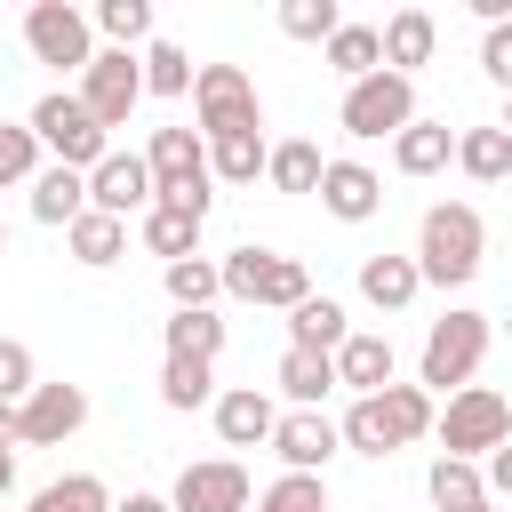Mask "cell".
I'll use <instances>...</instances> for the list:
<instances>
[{
  "label": "cell",
  "instance_id": "46",
  "mask_svg": "<svg viewBox=\"0 0 512 512\" xmlns=\"http://www.w3.org/2000/svg\"><path fill=\"white\" fill-rule=\"evenodd\" d=\"M8 488H16V456L0 448V504H8Z\"/></svg>",
  "mask_w": 512,
  "mask_h": 512
},
{
  "label": "cell",
  "instance_id": "32",
  "mask_svg": "<svg viewBox=\"0 0 512 512\" xmlns=\"http://www.w3.org/2000/svg\"><path fill=\"white\" fill-rule=\"evenodd\" d=\"M160 288H168V304H176V312H208V304L224 296V280H216V264H208V256L160 264Z\"/></svg>",
  "mask_w": 512,
  "mask_h": 512
},
{
  "label": "cell",
  "instance_id": "3",
  "mask_svg": "<svg viewBox=\"0 0 512 512\" xmlns=\"http://www.w3.org/2000/svg\"><path fill=\"white\" fill-rule=\"evenodd\" d=\"M480 360H488V312L456 304V312H440V320L424 328L416 384H424V392H464V384L480 376Z\"/></svg>",
  "mask_w": 512,
  "mask_h": 512
},
{
  "label": "cell",
  "instance_id": "4",
  "mask_svg": "<svg viewBox=\"0 0 512 512\" xmlns=\"http://www.w3.org/2000/svg\"><path fill=\"white\" fill-rule=\"evenodd\" d=\"M192 120H200V144L248 136V128H264V96L240 64H200L192 72Z\"/></svg>",
  "mask_w": 512,
  "mask_h": 512
},
{
  "label": "cell",
  "instance_id": "34",
  "mask_svg": "<svg viewBox=\"0 0 512 512\" xmlns=\"http://www.w3.org/2000/svg\"><path fill=\"white\" fill-rule=\"evenodd\" d=\"M32 512H112V488L96 472H64V480H48L32 496Z\"/></svg>",
  "mask_w": 512,
  "mask_h": 512
},
{
  "label": "cell",
  "instance_id": "5",
  "mask_svg": "<svg viewBox=\"0 0 512 512\" xmlns=\"http://www.w3.org/2000/svg\"><path fill=\"white\" fill-rule=\"evenodd\" d=\"M32 136H40V152H56V168H72V176H88L104 152H112V136L88 120V104L72 96V88H48L40 104H32V120H24Z\"/></svg>",
  "mask_w": 512,
  "mask_h": 512
},
{
  "label": "cell",
  "instance_id": "23",
  "mask_svg": "<svg viewBox=\"0 0 512 512\" xmlns=\"http://www.w3.org/2000/svg\"><path fill=\"white\" fill-rule=\"evenodd\" d=\"M320 168H328V160H320V144H312V136H288V144H272V152H264V184H272V192H288V200L320 192Z\"/></svg>",
  "mask_w": 512,
  "mask_h": 512
},
{
  "label": "cell",
  "instance_id": "17",
  "mask_svg": "<svg viewBox=\"0 0 512 512\" xmlns=\"http://www.w3.org/2000/svg\"><path fill=\"white\" fill-rule=\"evenodd\" d=\"M208 408H216V440H224V448H264L272 424H280V408H272L256 384H232V392H216Z\"/></svg>",
  "mask_w": 512,
  "mask_h": 512
},
{
  "label": "cell",
  "instance_id": "9",
  "mask_svg": "<svg viewBox=\"0 0 512 512\" xmlns=\"http://www.w3.org/2000/svg\"><path fill=\"white\" fill-rule=\"evenodd\" d=\"M24 48H32V64L88 72V56H96V24H88L72 0H32V8H24Z\"/></svg>",
  "mask_w": 512,
  "mask_h": 512
},
{
  "label": "cell",
  "instance_id": "27",
  "mask_svg": "<svg viewBox=\"0 0 512 512\" xmlns=\"http://www.w3.org/2000/svg\"><path fill=\"white\" fill-rule=\"evenodd\" d=\"M456 168L472 184H504L512 176V136L504 128H456Z\"/></svg>",
  "mask_w": 512,
  "mask_h": 512
},
{
  "label": "cell",
  "instance_id": "30",
  "mask_svg": "<svg viewBox=\"0 0 512 512\" xmlns=\"http://www.w3.org/2000/svg\"><path fill=\"white\" fill-rule=\"evenodd\" d=\"M264 152H272L264 128H248V136H216V144H208V176H216V184H256V176H264Z\"/></svg>",
  "mask_w": 512,
  "mask_h": 512
},
{
  "label": "cell",
  "instance_id": "26",
  "mask_svg": "<svg viewBox=\"0 0 512 512\" xmlns=\"http://www.w3.org/2000/svg\"><path fill=\"white\" fill-rule=\"evenodd\" d=\"M344 336H352V328H344V304H336V296H304V304L288 312V344H296V352H336Z\"/></svg>",
  "mask_w": 512,
  "mask_h": 512
},
{
  "label": "cell",
  "instance_id": "19",
  "mask_svg": "<svg viewBox=\"0 0 512 512\" xmlns=\"http://www.w3.org/2000/svg\"><path fill=\"white\" fill-rule=\"evenodd\" d=\"M456 160V128L448 120H408L400 136H392V168L400 176H440Z\"/></svg>",
  "mask_w": 512,
  "mask_h": 512
},
{
  "label": "cell",
  "instance_id": "6",
  "mask_svg": "<svg viewBox=\"0 0 512 512\" xmlns=\"http://www.w3.org/2000/svg\"><path fill=\"white\" fill-rule=\"evenodd\" d=\"M216 280H224V296L272 304V312H296V304L312 296V272H304L296 256H280V248H232V256L216 264Z\"/></svg>",
  "mask_w": 512,
  "mask_h": 512
},
{
  "label": "cell",
  "instance_id": "47",
  "mask_svg": "<svg viewBox=\"0 0 512 512\" xmlns=\"http://www.w3.org/2000/svg\"><path fill=\"white\" fill-rule=\"evenodd\" d=\"M0 448H16V408H0Z\"/></svg>",
  "mask_w": 512,
  "mask_h": 512
},
{
  "label": "cell",
  "instance_id": "22",
  "mask_svg": "<svg viewBox=\"0 0 512 512\" xmlns=\"http://www.w3.org/2000/svg\"><path fill=\"white\" fill-rule=\"evenodd\" d=\"M272 384H280V400H288V408H320V400L336 392V352H296V344H288Z\"/></svg>",
  "mask_w": 512,
  "mask_h": 512
},
{
  "label": "cell",
  "instance_id": "33",
  "mask_svg": "<svg viewBox=\"0 0 512 512\" xmlns=\"http://www.w3.org/2000/svg\"><path fill=\"white\" fill-rule=\"evenodd\" d=\"M160 400L168 408H208L216 400V360H160Z\"/></svg>",
  "mask_w": 512,
  "mask_h": 512
},
{
  "label": "cell",
  "instance_id": "11",
  "mask_svg": "<svg viewBox=\"0 0 512 512\" xmlns=\"http://www.w3.org/2000/svg\"><path fill=\"white\" fill-rule=\"evenodd\" d=\"M80 424H88V392L64 384V376H56V384H32V392L16 400V440H24V448H64Z\"/></svg>",
  "mask_w": 512,
  "mask_h": 512
},
{
  "label": "cell",
  "instance_id": "45",
  "mask_svg": "<svg viewBox=\"0 0 512 512\" xmlns=\"http://www.w3.org/2000/svg\"><path fill=\"white\" fill-rule=\"evenodd\" d=\"M112 512H168V496H144V488H128V496H120Z\"/></svg>",
  "mask_w": 512,
  "mask_h": 512
},
{
  "label": "cell",
  "instance_id": "24",
  "mask_svg": "<svg viewBox=\"0 0 512 512\" xmlns=\"http://www.w3.org/2000/svg\"><path fill=\"white\" fill-rule=\"evenodd\" d=\"M64 248H72L88 272H104V264H120V256H128V224H120V216H96V208H80V216L64 224Z\"/></svg>",
  "mask_w": 512,
  "mask_h": 512
},
{
  "label": "cell",
  "instance_id": "15",
  "mask_svg": "<svg viewBox=\"0 0 512 512\" xmlns=\"http://www.w3.org/2000/svg\"><path fill=\"white\" fill-rule=\"evenodd\" d=\"M320 208H328L336 224H368V216L384 208V176H376L368 160H328V168H320Z\"/></svg>",
  "mask_w": 512,
  "mask_h": 512
},
{
  "label": "cell",
  "instance_id": "7",
  "mask_svg": "<svg viewBox=\"0 0 512 512\" xmlns=\"http://www.w3.org/2000/svg\"><path fill=\"white\" fill-rule=\"evenodd\" d=\"M432 432H440V448H448V456L480 464L488 448H504V440H512V400H504V392H488V384H464V392H448V408L432 416Z\"/></svg>",
  "mask_w": 512,
  "mask_h": 512
},
{
  "label": "cell",
  "instance_id": "16",
  "mask_svg": "<svg viewBox=\"0 0 512 512\" xmlns=\"http://www.w3.org/2000/svg\"><path fill=\"white\" fill-rule=\"evenodd\" d=\"M376 40H384V72L416 80V64H432V48H440V16L432 8H392L376 24Z\"/></svg>",
  "mask_w": 512,
  "mask_h": 512
},
{
  "label": "cell",
  "instance_id": "29",
  "mask_svg": "<svg viewBox=\"0 0 512 512\" xmlns=\"http://www.w3.org/2000/svg\"><path fill=\"white\" fill-rule=\"evenodd\" d=\"M144 248L160 256V264H184V256H200V216H184V208H144Z\"/></svg>",
  "mask_w": 512,
  "mask_h": 512
},
{
  "label": "cell",
  "instance_id": "48",
  "mask_svg": "<svg viewBox=\"0 0 512 512\" xmlns=\"http://www.w3.org/2000/svg\"><path fill=\"white\" fill-rule=\"evenodd\" d=\"M496 128H504V136H512V96H504V120H496Z\"/></svg>",
  "mask_w": 512,
  "mask_h": 512
},
{
  "label": "cell",
  "instance_id": "12",
  "mask_svg": "<svg viewBox=\"0 0 512 512\" xmlns=\"http://www.w3.org/2000/svg\"><path fill=\"white\" fill-rule=\"evenodd\" d=\"M248 464L240 456H208V464H184L176 488H168V512H248Z\"/></svg>",
  "mask_w": 512,
  "mask_h": 512
},
{
  "label": "cell",
  "instance_id": "25",
  "mask_svg": "<svg viewBox=\"0 0 512 512\" xmlns=\"http://www.w3.org/2000/svg\"><path fill=\"white\" fill-rule=\"evenodd\" d=\"M320 56H328V72H344V88L368 80V72H384V40H376V24H336Z\"/></svg>",
  "mask_w": 512,
  "mask_h": 512
},
{
  "label": "cell",
  "instance_id": "40",
  "mask_svg": "<svg viewBox=\"0 0 512 512\" xmlns=\"http://www.w3.org/2000/svg\"><path fill=\"white\" fill-rule=\"evenodd\" d=\"M336 24H344L336 0H280V32H288V40H320V48H328Z\"/></svg>",
  "mask_w": 512,
  "mask_h": 512
},
{
  "label": "cell",
  "instance_id": "18",
  "mask_svg": "<svg viewBox=\"0 0 512 512\" xmlns=\"http://www.w3.org/2000/svg\"><path fill=\"white\" fill-rule=\"evenodd\" d=\"M336 384L344 392H384L392 384V336H368V328H352L344 344H336Z\"/></svg>",
  "mask_w": 512,
  "mask_h": 512
},
{
  "label": "cell",
  "instance_id": "49",
  "mask_svg": "<svg viewBox=\"0 0 512 512\" xmlns=\"http://www.w3.org/2000/svg\"><path fill=\"white\" fill-rule=\"evenodd\" d=\"M0 248H8V224H0Z\"/></svg>",
  "mask_w": 512,
  "mask_h": 512
},
{
  "label": "cell",
  "instance_id": "2",
  "mask_svg": "<svg viewBox=\"0 0 512 512\" xmlns=\"http://www.w3.org/2000/svg\"><path fill=\"white\" fill-rule=\"evenodd\" d=\"M144 168H152V200H160V208H184V216L208 224L216 176H208V144H200V128H152Z\"/></svg>",
  "mask_w": 512,
  "mask_h": 512
},
{
  "label": "cell",
  "instance_id": "44",
  "mask_svg": "<svg viewBox=\"0 0 512 512\" xmlns=\"http://www.w3.org/2000/svg\"><path fill=\"white\" fill-rule=\"evenodd\" d=\"M480 480H488V496H512V440L480 456Z\"/></svg>",
  "mask_w": 512,
  "mask_h": 512
},
{
  "label": "cell",
  "instance_id": "1",
  "mask_svg": "<svg viewBox=\"0 0 512 512\" xmlns=\"http://www.w3.org/2000/svg\"><path fill=\"white\" fill-rule=\"evenodd\" d=\"M480 256H488L480 208H472V200H432L424 224H416V272H424L432 288H464V280L480 272Z\"/></svg>",
  "mask_w": 512,
  "mask_h": 512
},
{
  "label": "cell",
  "instance_id": "38",
  "mask_svg": "<svg viewBox=\"0 0 512 512\" xmlns=\"http://www.w3.org/2000/svg\"><path fill=\"white\" fill-rule=\"evenodd\" d=\"M40 176V136L24 120H0V192L8 184H32Z\"/></svg>",
  "mask_w": 512,
  "mask_h": 512
},
{
  "label": "cell",
  "instance_id": "42",
  "mask_svg": "<svg viewBox=\"0 0 512 512\" xmlns=\"http://www.w3.org/2000/svg\"><path fill=\"white\" fill-rule=\"evenodd\" d=\"M32 384H40V368H32V344L0 336V408H16V400H24Z\"/></svg>",
  "mask_w": 512,
  "mask_h": 512
},
{
  "label": "cell",
  "instance_id": "35",
  "mask_svg": "<svg viewBox=\"0 0 512 512\" xmlns=\"http://www.w3.org/2000/svg\"><path fill=\"white\" fill-rule=\"evenodd\" d=\"M144 96H184L192 88V56L176 48V40H144Z\"/></svg>",
  "mask_w": 512,
  "mask_h": 512
},
{
  "label": "cell",
  "instance_id": "10",
  "mask_svg": "<svg viewBox=\"0 0 512 512\" xmlns=\"http://www.w3.org/2000/svg\"><path fill=\"white\" fill-rule=\"evenodd\" d=\"M72 96H80V104H88V120L112 136V128H128V112L144 104V64H136L128 48H96Z\"/></svg>",
  "mask_w": 512,
  "mask_h": 512
},
{
  "label": "cell",
  "instance_id": "8",
  "mask_svg": "<svg viewBox=\"0 0 512 512\" xmlns=\"http://www.w3.org/2000/svg\"><path fill=\"white\" fill-rule=\"evenodd\" d=\"M336 120H344V136H360V144L400 136V128L416 120V80H400V72H368V80H352V88H344Z\"/></svg>",
  "mask_w": 512,
  "mask_h": 512
},
{
  "label": "cell",
  "instance_id": "51",
  "mask_svg": "<svg viewBox=\"0 0 512 512\" xmlns=\"http://www.w3.org/2000/svg\"><path fill=\"white\" fill-rule=\"evenodd\" d=\"M0 512H16V504H0Z\"/></svg>",
  "mask_w": 512,
  "mask_h": 512
},
{
  "label": "cell",
  "instance_id": "39",
  "mask_svg": "<svg viewBox=\"0 0 512 512\" xmlns=\"http://www.w3.org/2000/svg\"><path fill=\"white\" fill-rule=\"evenodd\" d=\"M96 32H104L112 48L152 40V0H104V8H96Z\"/></svg>",
  "mask_w": 512,
  "mask_h": 512
},
{
  "label": "cell",
  "instance_id": "36",
  "mask_svg": "<svg viewBox=\"0 0 512 512\" xmlns=\"http://www.w3.org/2000/svg\"><path fill=\"white\" fill-rule=\"evenodd\" d=\"M168 352H176V360H216V352H224L216 304H208V312H176V320H168Z\"/></svg>",
  "mask_w": 512,
  "mask_h": 512
},
{
  "label": "cell",
  "instance_id": "50",
  "mask_svg": "<svg viewBox=\"0 0 512 512\" xmlns=\"http://www.w3.org/2000/svg\"><path fill=\"white\" fill-rule=\"evenodd\" d=\"M480 512H496V504H480Z\"/></svg>",
  "mask_w": 512,
  "mask_h": 512
},
{
  "label": "cell",
  "instance_id": "21",
  "mask_svg": "<svg viewBox=\"0 0 512 512\" xmlns=\"http://www.w3.org/2000/svg\"><path fill=\"white\" fill-rule=\"evenodd\" d=\"M416 288H424L416 256H360V296H368L376 312H408Z\"/></svg>",
  "mask_w": 512,
  "mask_h": 512
},
{
  "label": "cell",
  "instance_id": "41",
  "mask_svg": "<svg viewBox=\"0 0 512 512\" xmlns=\"http://www.w3.org/2000/svg\"><path fill=\"white\" fill-rule=\"evenodd\" d=\"M336 440H344L352 456H392V440H384V424H376V400H352L344 424H336Z\"/></svg>",
  "mask_w": 512,
  "mask_h": 512
},
{
  "label": "cell",
  "instance_id": "20",
  "mask_svg": "<svg viewBox=\"0 0 512 512\" xmlns=\"http://www.w3.org/2000/svg\"><path fill=\"white\" fill-rule=\"evenodd\" d=\"M368 400H376V424H384V440H392V448L424 440V432H432V416H440L424 384H384V392H368Z\"/></svg>",
  "mask_w": 512,
  "mask_h": 512
},
{
  "label": "cell",
  "instance_id": "28",
  "mask_svg": "<svg viewBox=\"0 0 512 512\" xmlns=\"http://www.w3.org/2000/svg\"><path fill=\"white\" fill-rule=\"evenodd\" d=\"M424 496H432L440 512H480V504H488V480H480V464H464V456H440V464L424 472Z\"/></svg>",
  "mask_w": 512,
  "mask_h": 512
},
{
  "label": "cell",
  "instance_id": "31",
  "mask_svg": "<svg viewBox=\"0 0 512 512\" xmlns=\"http://www.w3.org/2000/svg\"><path fill=\"white\" fill-rule=\"evenodd\" d=\"M88 208V176H72V168H40L32 176V216L40 224H72Z\"/></svg>",
  "mask_w": 512,
  "mask_h": 512
},
{
  "label": "cell",
  "instance_id": "14",
  "mask_svg": "<svg viewBox=\"0 0 512 512\" xmlns=\"http://www.w3.org/2000/svg\"><path fill=\"white\" fill-rule=\"evenodd\" d=\"M264 448H272L288 472H312V480H320V472H328V456H336L344 440H336V424H328L320 408H288V416L272 424V440H264Z\"/></svg>",
  "mask_w": 512,
  "mask_h": 512
},
{
  "label": "cell",
  "instance_id": "43",
  "mask_svg": "<svg viewBox=\"0 0 512 512\" xmlns=\"http://www.w3.org/2000/svg\"><path fill=\"white\" fill-rule=\"evenodd\" d=\"M480 72H488V80H496V88L512 96V16L480 32Z\"/></svg>",
  "mask_w": 512,
  "mask_h": 512
},
{
  "label": "cell",
  "instance_id": "13",
  "mask_svg": "<svg viewBox=\"0 0 512 512\" xmlns=\"http://www.w3.org/2000/svg\"><path fill=\"white\" fill-rule=\"evenodd\" d=\"M88 208L96 216H144L152 208V168H144V152H104L96 168H88Z\"/></svg>",
  "mask_w": 512,
  "mask_h": 512
},
{
  "label": "cell",
  "instance_id": "37",
  "mask_svg": "<svg viewBox=\"0 0 512 512\" xmlns=\"http://www.w3.org/2000/svg\"><path fill=\"white\" fill-rule=\"evenodd\" d=\"M256 512H336V504H328V480H312V472H280V480L256 496Z\"/></svg>",
  "mask_w": 512,
  "mask_h": 512
}]
</instances>
